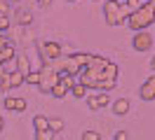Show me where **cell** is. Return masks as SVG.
I'll use <instances>...</instances> for the list:
<instances>
[{"mask_svg":"<svg viewBox=\"0 0 155 140\" xmlns=\"http://www.w3.org/2000/svg\"><path fill=\"white\" fill-rule=\"evenodd\" d=\"M129 14H132V9L127 7V0H117V2L106 0V5H104V19L108 26H125Z\"/></svg>","mask_w":155,"mask_h":140,"instance_id":"obj_2","label":"cell"},{"mask_svg":"<svg viewBox=\"0 0 155 140\" xmlns=\"http://www.w3.org/2000/svg\"><path fill=\"white\" fill-rule=\"evenodd\" d=\"M17 23H19V26H31V23H33V14H31L26 7H19L17 9Z\"/></svg>","mask_w":155,"mask_h":140,"instance_id":"obj_12","label":"cell"},{"mask_svg":"<svg viewBox=\"0 0 155 140\" xmlns=\"http://www.w3.org/2000/svg\"><path fill=\"white\" fill-rule=\"evenodd\" d=\"M139 96H141V101H155V75L143 79L141 89H139Z\"/></svg>","mask_w":155,"mask_h":140,"instance_id":"obj_8","label":"cell"},{"mask_svg":"<svg viewBox=\"0 0 155 140\" xmlns=\"http://www.w3.org/2000/svg\"><path fill=\"white\" fill-rule=\"evenodd\" d=\"M113 140H127V131H117Z\"/></svg>","mask_w":155,"mask_h":140,"instance_id":"obj_31","label":"cell"},{"mask_svg":"<svg viewBox=\"0 0 155 140\" xmlns=\"http://www.w3.org/2000/svg\"><path fill=\"white\" fill-rule=\"evenodd\" d=\"M117 79H104V82H99V91H110V89H115Z\"/></svg>","mask_w":155,"mask_h":140,"instance_id":"obj_25","label":"cell"},{"mask_svg":"<svg viewBox=\"0 0 155 140\" xmlns=\"http://www.w3.org/2000/svg\"><path fill=\"white\" fill-rule=\"evenodd\" d=\"M108 103H110V98H108V91H99V93H92V96H87V107L89 110H101V107H108Z\"/></svg>","mask_w":155,"mask_h":140,"instance_id":"obj_7","label":"cell"},{"mask_svg":"<svg viewBox=\"0 0 155 140\" xmlns=\"http://www.w3.org/2000/svg\"><path fill=\"white\" fill-rule=\"evenodd\" d=\"M17 103H19V98H5V107L17 112Z\"/></svg>","mask_w":155,"mask_h":140,"instance_id":"obj_28","label":"cell"},{"mask_svg":"<svg viewBox=\"0 0 155 140\" xmlns=\"http://www.w3.org/2000/svg\"><path fill=\"white\" fill-rule=\"evenodd\" d=\"M38 49H40L42 61H54V58H59V56L64 54V47L59 45V42H49V40L38 42Z\"/></svg>","mask_w":155,"mask_h":140,"instance_id":"obj_5","label":"cell"},{"mask_svg":"<svg viewBox=\"0 0 155 140\" xmlns=\"http://www.w3.org/2000/svg\"><path fill=\"white\" fill-rule=\"evenodd\" d=\"M7 45H10V40H7V37H5L2 33H0V51H2V49H5Z\"/></svg>","mask_w":155,"mask_h":140,"instance_id":"obj_30","label":"cell"},{"mask_svg":"<svg viewBox=\"0 0 155 140\" xmlns=\"http://www.w3.org/2000/svg\"><path fill=\"white\" fill-rule=\"evenodd\" d=\"M24 82H26V75L21 73V70H17V68H14V70H10V86H12V89L21 86Z\"/></svg>","mask_w":155,"mask_h":140,"instance_id":"obj_13","label":"cell"},{"mask_svg":"<svg viewBox=\"0 0 155 140\" xmlns=\"http://www.w3.org/2000/svg\"><path fill=\"white\" fill-rule=\"evenodd\" d=\"M10 2H19V0H10Z\"/></svg>","mask_w":155,"mask_h":140,"instance_id":"obj_39","label":"cell"},{"mask_svg":"<svg viewBox=\"0 0 155 140\" xmlns=\"http://www.w3.org/2000/svg\"><path fill=\"white\" fill-rule=\"evenodd\" d=\"M33 129H35V131L49 129V117H45V114H35V117H33Z\"/></svg>","mask_w":155,"mask_h":140,"instance_id":"obj_17","label":"cell"},{"mask_svg":"<svg viewBox=\"0 0 155 140\" xmlns=\"http://www.w3.org/2000/svg\"><path fill=\"white\" fill-rule=\"evenodd\" d=\"M82 140H101V135H99L97 131H85V133H82Z\"/></svg>","mask_w":155,"mask_h":140,"instance_id":"obj_27","label":"cell"},{"mask_svg":"<svg viewBox=\"0 0 155 140\" xmlns=\"http://www.w3.org/2000/svg\"><path fill=\"white\" fill-rule=\"evenodd\" d=\"M113 112H115L117 117H125L127 112H129V101H127V98H117V101L113 103Z\"/></svg>","mask_w":155,"mask_h":140,"instance_id":"obj_14","label":"cell"},{"mask_svg":"<svg viewBox=\"0 0 155 140\" xmlns=\"http://www.w3.org/2000/svg\"><path fill=\"white\" fill-rule=\"evenodd\" d=\"M54 131L52 129H40V131H35V140H54Z\"/></svg>","mask_w":155,"mask_h":140,"instance_id":"obj_21","label":"cell"},{"mask_svg":"<svg viewBox=\"0 0 155 140\" xmlns=\"http://www.w3.org/2000/svg\"><path fill=\"white\" fill-rule=\"evenodd\" d=\"M150 23H155V9L148 5V2H143L141 7H136L129 17H127V26L132 28V30H148V26Z\"/></svg>","mask_w":155,"mask_h":140,"instance_id":"obj_3","label":"cell"},{"mask_svg":"<svg viewBox=\"0 0 155 140\" xmlns=\"http://www.w3.org/2000/svg\"><path fill=\"white\" fill-rule=\"evenodd\" d=\"M2 126H5V121H2V117H0V131H2Z\"/></svg>","mask_w":155,"mask_h":140,"instance_id":"obj_36","label":"cell"},{"mask_svg":"<svg viewBox=\"0 0 155 140\" xmlns=\"http://www.w3.org/2000/svg\"><path fill=\"white\" fill-rule=\"evenodd\" d=\"M150 68H153V70H155V56H153V61H150Z\"/></svg>","mask_w":155,"mask_h":140,"instance_id":"obj_34","label":"cell"},{"mask_svg":"<svg viewBox=\"0 0 155 140\" xmlns=\"http://www.w3.org/2000/svg\"><path fill=\"white\" fill-rule=\"evenodd\" d=\"M0 89H2V91L12 89V86H10V73H5L2 77H0Z\"/></svg>","mask_w":155,"mask_h":140,"instance_id":"obj_26","label":"cell"},{"mask_svg":"<svg viewBox=\"0 0 155 140\" xmlns=\"http://www.w3.org/2000/svg\"><path fill=\"white\" fill-rule=\"evenodd\" d=\"M64 70H66V73H71V75H78V73H82V68H80V65H78L75 61L71 58V56H68V58H66V63H64Z\"/></svg>","mask_w":155,"mask_h":140,"instance_id":"obj_20","label":"cell"},{"mask_svg":"<svg viewBox=\"0 0 155 140\" xmlns=\"http://www.w3.org/2000/svg\"><path fill=\"white\" fill-rule=\"evenodd\" d=\"M71 58H73L80 68H85V65H89V61H92V54H82V51H78V54H71Z\"/></svg>","mask_w":155,"mask_h":140,"instance_id":"obj_18","label":"cell"},{"mask_svg":"<svg viewBox=\"0 0 155 140\" xmlns=\"http://www.w3.org/2000/svg\"><path fill=\"white\" fill-rule=\"evenodd\" d=\"M10 28H12L10 17H7V14H0V33H7Z\"/></svg>","mask_w":155,"mask_h":140,"instance_id":"obj_24","label":"cell"},{"mask_svg":"<svg viewBox=\"0 0 155 140\" xmlns=\"http://www.w3.org/2000/svg\"><path fill=\"white\" fill-rule=\"evenodd\" d=\"M148 5H150V7H153V9H155V0H148Z\"/></svg>","mask_w":155,"mask_h":140,"instance_id":"obj_33","label":"cell"},{"mask_svg":"<svg viewBox=\"0 0 155 140\" xmlns=\"http://www.w3.org/2000/svg\"><path fill=\"white\" fill-rule=\"evenodd\" d=\"M5 73H7V70H2V65H0V77H2V75H5Z\"/></svg>","mask_w":155,"mask_h":140,"instance_id":"obj_35","label":"cell"},{"mask_svg":"<svg viewBox=\"0 0 155 140\" xmlns=\"http://www.w3.org/2000/svg\"><path fill=\"white\" fill-rule=\"evenodd\" d=\"M71 96H73V98H85V96H87V86L78 79V84L71 89Z\"/></svg>","mask_w":155,"mask_h":140,"instance_id":"obj_19","label":"cell"},{"mask_svg":"<svg viewBox=\"0 0 155 140\" xmlns=\"http://www.w3.org/2000/svg\"><path fill=\"white\" fill-rule=\"evenodd\" d=\"M110 2H117V0H110Z\"/></svg>","mask_w":155,"mask_h":140,"instance_id":"obj_40","label":"cell"},{"mask_svg":"<svg viewBox=\"0 0 155 140\" xmlns=\"http://www.w3.org/2000/svg\"><path fill=\"white\" fill-rule=\"evenodd\" d=\"M117 75H120V68H117V63L108 61V65L104 68V73H101V82H104V79H117Z\"/></svg>","mask_w":155,"mask_h":140,"instance_id":"obj_11","label":"cell"},{"mask_svg":"<svg viewBox=\"0 0 155 140\" xmlns=\"http://www.w3.org/2000/svg\"><path fill=\"white\" fill-rule=\"evenodd\" d=\"M59 82V70H54L49 63H42V68H40V84L38 89L42 93H49L52 91V86Z\"/></svg>","mask_w":155,"mask_h":140,"instance_id":"obj_4","label":"cell"},{"mask_svg":"<svg viewBox=\"0 0 155 140\" xmlns=\"http://www.w3.org/2000/svg\"><path fill=\"white\" fill-rule=\"evenodd\" d=\"M26 84H33V86H38L40 84V70H31L26 75Z\"/></svg>","mask_w":155,"mask_h":140,"instance_id":"obj_23","label":"cell"},{"mask_svg":"<svg viewBox=\"0 0 155 140\" xmlns=\"http://www.w3.org/2000/svg\"><path fill=\"white\" fill-rule=\"evenodd\" d=\"M54 140H66V138H54Z\"/></svg>","mask_w":155,"mask_h":140,"instance_id":"obj_37","label":"cell"},{"mask_svg":"<svg viewBox=\"0 0 155 140\" xmlns=\"http://www.w3.org/2000/svg\"><path fill=\"white\" fill-rule=\"evenodd\" d=\"M94 2H99V0H94Z\"/></svg>","mask_w":155,"mask_h":140,"instance_id":"obj_41","label":"cell"},{"mask_svg":"<svg viewBox=\"0 0 155 140\" xmlns=\"http://www.w3.org/2000/svg\"><path fill=\"white\" fill-rule=\"evenodd\" d=\"M12 35L17 37V40H24V45H28V42H33V30H31V26H19V23H14V28H10Z\"/></svg>","mask_w":155,"mask_h":140,"instance_id":"obj_9","label":"cell"},{"mask_svg":"<svg viewBox=\"0 0 155 140\" xmlns=\"http://www.w3.org/2000/svg\"><path fill=\"white\" fill-rule=\"evenodd\" d=\"M106 65H108V58L92 54V61H89V65H85V68H82V73H80V82L85 84L87 89H99L101 73H104V68H106Z\"/></svg>","mask_w":155,"mask_h":140,"instance_id":"obj_1","label":"cell"},{"mask_svg":"<svg viewBox=\"0 0 155 140\" xmlns=\"http://www.w3.org/2000/svg\"><path fill=\"white\" fill-rule=\"evenodd\" d=\"M68 93H71V86H68L66 82H61V79H59V82L54 84V86H52L49 96H52V98H66Z\"/></svg>","mask_w":155,"mask_h":140,"instance_id":"obj_10","label":"cell"},{"mask_svg":"<svg viewBox=\"0 0 155 140\" xmlns=\"http://www.w3.org/2000/svg\"><path fill=\"white\" fill-rule=\"evenodd\" d=\"M66 2H75V0H66Z\"/></svg>","mask_w":155,"mask_h":140,"instance_id":"obj_38","label":"cell"},{"mask_svg":"<svg viewBox=\"0 0 155 140\" xmlns=\"http://www.w3.org/2000/svg\"><path fill=\"white\" fill-rule=\"evenodd\" d=\"M38 5H42V7H49V5H52V0H38Z\"/></svg>","mask_w":155,"mask_h":140,"instance_id":"obj_32","label":"cell"},{"mask_svg":"<svg viewBox=\"0 0 155 140\" xmlns=\"http://www.w3.org/2000/svg\"><path fill=\"white\" fill-rule=\"evenodd\" d=\"M10 0H0V14H10Z\"/></svg>","mask_w":155,"mask_h":140,"instance_id":"obj_29","label":"cell"},{"mask_svg":"<svg viewBox=\"0 0 155 140\" xmlns=\"http://www.w3.org/2000/svg\"><path fill=\"white\" fill-rule=\"evenodd\" d=\"M49 129L54 131V133H61V131H64V119H59V117H49Z\"/></svg>","mask_w":155,"mask_h":140,"instance_id":"obj_22","label":"cell"},{"mask_svg":"<svg viewBox=\"0 0 155 140\" xmlns=\"http://www.w3.org/2000/svg\"><path fill=\"white\" fill-rule=\"evenodd\" d=\"M0 58H2V63H10V61H17V49H14V42L5 47L2 51H0Z\"/></svg>","mask_w":155,"mask_h":140,"instance_id":"obj_15","label":"cell"},{"mask_svg":"<svg viewBox=\"0 0 155 140\" xmlns=\"http://www.w3.org/2000/svg\"><path fill=\"white\" fill-rule=\"evenodd\" d=\"M17 70H21L24 75L31 73V61H28V54H19L17 56Z\"/></svg>","mask_w":155,"mask_h":140,"instance_id":"obj_16","label":"cell"},{"mask_svg":"<svg viewBox=\"0 0 155 140\" xmlns=\"http://www.w3.org/2000/svg\"><path fill=\"white\" fill-rule=\"evenodd\" d=\"M132 45H134L136 51H148V49L153 47V35H150L148 30H136Z\"/></svg>","mask_w":155,"mask_h":140,"instance_id":"obj_6","label":"cell"}]
</instances>
